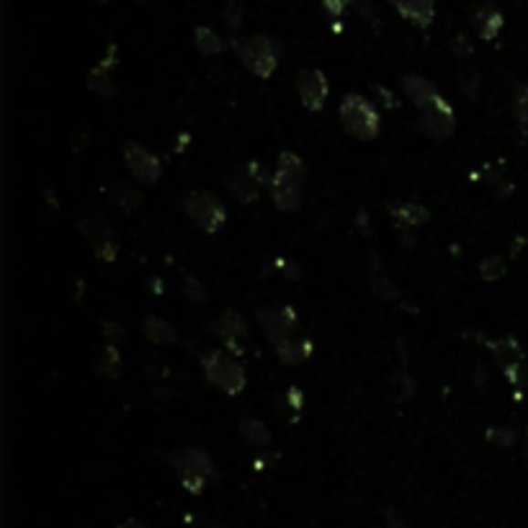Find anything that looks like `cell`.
Segmentation results:
<instances>
[{"label":"cell","mask_w":528,"mask_h":528,"mask_svg":"<svg viewBox=\"0 0 528 528\" xmlns=\"http://www.w3.org/2000/svg\"><path fill=\"white\" fill-rule=\"evenodd\" d=\"M372 289L376 297H382L386 301H397L400 300V291H397V286L392 284L389 279H386V273L379 269V266H374L372 273Z\"/></svg>","instance_id":"cell-27"},{"label":"cell","mask_w":528,"mask_h":528,"mask_svg":"<svg viewBox=\"0 0 528 528\" xmlns=\"http://www.w3.org/2000/svg\"><path fill=\"white\" fill-rule=\"evenodd\" d=\"M109 196H111V201H114L119 209H124V212H134V209L143 206V194L132 186V184H127V181H116L111 191H109Z\"/></svg>","instance_id":"cell-25"},{"label":"cell","mask_w":528,"mask_h":528,"mask_svg":"<svg viewBox=\"0 0 528 528\" xmlns=\"http://www.w3.org/2000/svg\"><path fill=\"white\" fill-rule=\"evenodd\" d=\"M451 49H454V55H459V58H471L470 37H467V34H457V37L451 39Z\"/></svg>","instance_id":"cell-35"},{"label":"cell","mask_w":528,"mask_h":528,"mask_svg":"<svg viewBox=\"0 0 528 528\" xmlns=\"http://www.w3.org/2000/svg\"><path fill=\"white\" fill-rule=\"evenodd\" d=\"M515 124L528 132V86H518L513 93Z\"/></svg>","instance_id":"cell-29"},{"label":"cell","mask_w":528,"mask_h":528,"mask_svg":"<svg viewBox=\"0 0 528 528\" xmlns=\"http://www.w3.org/2000/svg\"><path fill=\"white\" fill-rule=\"evenodd\" d=\"M199 358L204 379L212 386H216L219 392H225L227 397H238L248 386V374L235 361L232 354L216 351V348H206V351H201Z\"/></svg>","instance_id":"cell-4"},{"label":"cell","mask_w":528,"mask_h":528,"mask_svg":"<svg viewBox=\"0 0 528 528\" xmlns=\"http://www.w3.org/2000/svg\"><path fill=\"white\" fill-rule=\"evenodd\" d=\"M212 335H216L222 345L227 348V354L232 356H243L248 354V345H250V330H248V322L240 312L229 310V312H222L212 322Z\"/></svg>","instance_id":"cell-10"},{"label":"cell","mask_w":528,"mask_h":528,"mask_svg":"<svg viewBox=\"0 0 528 528\" xmlns=\"http://www.w3.org/2000/svg\"><path fill=\"white\" fill-rule=\"evenodd\" d=\"M526 436H528V426H526Z\"/></svg>","instance_id":"cell-43"},{"label":"cell","mask_w":528,"mask_h":528,"mask_svg":"<svg viewBox=\"0 0 528 528\" xmlns=\"http://www.w3.org/2000/svg\"><path fill=\"white\" fill-rule=\"evenodd\" d=\"M487 181H490V186H492V191L498 194L500 199H508L511 194H513V184L502 175L500 171H487Z\"/></svg>","instance_id":"cell-33"},{"label":"cell","mask_w":528,"mask_h":528,"mask_svg":"<svg viewBox=\"0 0 528 528\" xmlns=\"http://www.w3.org/2000/svg\"><path fill=\"white\" fill-rule=\"evenodd\" d=\"M354 3H356V0H322V8H325V14H328L333 21H338L348 8H354Z\"/></svg>","instance_id":"cell-34"},{"label":"cell","mask_w":528,"mask_h":528,"mask_svg":"<svg viewBox=\"0 0 528 528\" xmlns=\"http://www.w3.org/2000/svg\"><path fill=\"white\" fill-rule=\"evenodd\" d=\"M477 273L485 284H495L508 273V263L502 256H487L477 263Z\"/></svg>","instance_id":"cell-26"},{"label":"cell","mask_w":528,"mask_h":528,"mask_svg":"<svg viewBox=\"0 0 528 528\" xmlns=\"http://www.w3.org/2000/svg\"><path fill=\"white\" fill-rule=\"evenodd\" d=\"M80 232L86 235L88 245H90V250H93V256L99 258L100 263H114L116 258H119V250H121V245H119V238H116L114 227L99 215H86L80 216Z\"/></svg>","instance_id":"cell-9"},{"label":"cell","mask_w":528,"mask_h":528,"mask_svg":"<svg viewBox=\"0 0 528 528\" xmlns=\"http://www.w3.org/2000/svg\"><path fill=\"white\" fill-rule=\"evenodd\" d=\"M490 356L495 361L500 372L515 389H528V358L515 338H500V341L487 343Z\"/></svg>","instance_id":"cell-7"},{"label":"cell","mask_w":528,"mask_h":528,"mask_svg":"<svg viewBox=\"0 0 528 528\" xmlns=\"http://www.w3.org/2000/svg\"><path fill=\"white\" fill-rule=\"evenodd\" d=\"M184 212L188 219L206 235H215L227 222V209L212 191H191L184 199Z\"/></svg>","instance_id":"cell-6"},{"label":"cell","mask_w":528,"mask_h":528,"mask_svg":"<svg viewBox=\"0 0 528 528\" xmlns=\"http://www.w3.org/2000/svg\"><path fill=\"white\" fill-rule=\"evenodd\" d=\"M417 129L426 137H430V140H449L457 132V111H454V106L443 103V106H436V109L420 111Z\"/></svg>","instance_id":"cell-16"},{"label":"cell","mask_w":528,"mask_h":528,"mask_svg":"<svg viewBox=\"0 0 528 528\" xmlns=\"http://www.w3.org/2000/svg\"><path fill=\"white\" fill-rule=\"evenodd\" d=\"M521 454H523V459L528 461V436L523 438V443H521Z\"/></svg>","instance_id":"cell-39"},{"label":"cell","mask_w":528,"mask_h":528,"mask_svg":"<svg viewBox=\"0 0 528 528\" xmlns=\"http://www.w3.org/2000/svg\"><path fill=\"white\" fill-rule=\"evenodd\" d=\"M258 325L263 328V335L269 341H279L286 335H294V330L300 328V314L291 304H279V307H269V310H258Z\"/></svg>","instance_id":"cell-14"},{"label":"cell","mask_w":528,"mask_h":528,"mask_svg":"<svg viewBox=\"0 0 528 528\" xmlns=\"http://www.w3.org/2000/svg\"><path fill=\"white\" fill-rule=\"evenodd\" d=\"M386 212L395 219L405 245H415V229L426 227L430 222V209L420 201H392L386 204Z\"/></svg>","instance_id":"cell-12"},{"label":"cell","mask_w":528,"mask_h":528,"mask_svg":"<svg viewBox=\"0 0 528 528\" xmlns=\"http://www.w3.org/2000/svg\"><path fill=\"white\" fill-rule=\"evenodd\" d=\"M240 433H243V438L253 449L271 446V430H269V426L260 417H240Z\"/></svg>","instance_id":"cell-24"},{"label":"cell","mask_w":528,"mask_h":528,"mask_svg":"<svg viewBox=\"0 0 528 528\" xmlns=\"http://www.w3.org/2000/svg\"><path fill=\"white\" fill-rule=\"evenodd\" d=\"M96 372L106 379H119L124 374V358H121V351L114 343H106L96 354Z\"/></svg>","instance_id":"cell-22"},{"label":"cell","mask_w":528,"mask_h":528,"mask_svg":"<svg viewBox=\"0 0 528 528\" xmlns=\"http://www.w3.org/2000/svg\"><path fill=\"white\" fill-rule=\"evenodd\" d=\"M140 3H147V0H140Z\"/></svg>","instance_id":"cell-42"},{"label":"cell","mask_w":528,"mask_h":528,"mask_svg":"<svg viewBox=\"0 0 528 528\" xmlns=\"http://www.w3.org/2000/svg\"><path fill=\"white\" fill-rule=\"evenodd\" d=\"M459 88L464 90V96H467V99H477V96H480V72L461 70V78H459Z\"/></svg>","instance_id":"cell-31"},{"label":"cell","mask_w":528,"mask_h":528,"mask_svg":"<svg viewBox=\"0 0 528 528\" xmlns=\"http://www.w3.org/2000/svg\"><path fill=\"white\" fill-rule=\"evenodd\" d=\"M338 114H341L343 129L351 137H356L361 143H374L379 137V129H382L379 111H376L372 100L364 99L361 93H345Z\"/></svg>","instance_id":"cell-5"},{"label":"cell","mask_w":528,"mask_h":528,"mask_svg":"<svg viewBox=\"0 0 528 528\" xmlns=\"http://www.w3.org/2000/svg\"><path fill=\"white\" fill-rule=\"evenodd\" d=\"M294 86H297V96L307 111H322V106L330 96V83L325 72L320 68H304V70L297 72Z\"/></svg>","instance_id":"cell-13"},{"label":"cell","mask_w":528,"mask_h":528,"mask_svg":"<svg viewBox=\"0 0 528 528\" xmlns=\"http://www.w3.org/2000/svg\"><path fill=\"white\" fill-rule=\"evenodd\" d=\"M286 402L291 405V410H294V413H301V407H304V392L297 389V386H291V389L286 392Z\"/></svg>","instance_id":"cell-37"},{"label":"cell","mask_w":528,"mask_h":528,"mask_svg":"<svg viewBox=\"0 0 528 528\" xmlns=\"http://www.w3.org/2000/svg\"><path fill=\"white\" fill-rule=\"evenodd\" d=\"M276 269L284 273V276H289L291 281H297V279L301 276L300 266H297L294 260H284V258H281V260H276Z\"/></svg>","instance_id":"cell-36"},{"label":"cell","mask_w":528,"mask_h":528,"mask_svg":"<svg viewBox=\"0 0 528 528\" xmlns=\"http://www.w3.org/2000/svg\"><path fill=\"white\" fill-rule=\"evenodd\" d=\"M96 3H100V5H103V3H109V0H96Z\"/></svg>","instance_id":"cell-40"},{"label":"cell","mask_w":528,"mask_h":528,"mask_svg":"<svg viewBox=\"0 0 528 528\" xmlns=\"http://www.w3.org/2000/svg\"><path fill=\"white\" fill-rule=\"evenodd\" d=\"M165 461L175 470L184 490H188L191 495H201L206 482L215 477V461L196 446H178L165 457Z\"/></svg>","instance_id":"cell-3"},{"label":"cell","mask_w":528,"mask_h":528,"mask_svg":"<svg viewBox=\"0 0 528 528\" xmlns=\"http://www.w3.org/2000/svg\"><path fill=\"white\" fill-rule=\"evenodd\" d=\"M304 178H307V165L297 153L284 150L279 160H276V168H273L271 178V199L273 206L279 212H297L301 206V188H304Z\"/></svg>","instance_id":"cell-1"},{"label":"cell","mask_w":528,"mask_h":528,"mask_svg":"<svg viewBox=\"0 0 528 528\" xmlns=\"http://www.w3.org/2000/svg\"><path fill=\"white\" fill-rule=\"evenodd\" d=\"M181 291H184L186 300H191L194 304H204V301H206V289H204V284H201L194 273H186V276L181 279Z\"/></svg>","instance_id":"cell-30"},{"label":"cell","mask_w":528,"mask_h":528,"mask_svg":"<svg viewBox=\"0 0 528 528\" xmlns=\"http://www.w3.org/2000/svg\"><path fill=\"white\" fill-rule=\"evenodd\" d=\"M100 333H103L106 343H114V345H121V343L127 341V330L121 328L119 322H114V320H100Z\"/></svg>","instance_id":"cell-32"},{"label":"cell","mask_w":528,"mask_h":528,"mask_svg":"<svg viewBox=\"0 0 528 528\" xmlns=\"http://www.w3.org/2000/svg\"><path fill=\"white\" fill-rule=\"evenodd\" d=\"M402 90L417 106V111H426V109H436V106L449 103L441 96V90L433 86L430 80H426L423 75H402Z\"/></svg>","instance_id":"cell-17"},{"label":"cell","mask_w":528,"mask_h":528,"mask_svg":"<svg viewBox=\"0 0 528 528\" xmlns=\"http://www.w3.org/2000/svg\"><path fill=\"white\" fill-rule=\"evenodd\" d=\"M232 47H235V52H238V58H240L245 68L260 80H269L279 68L281 58H284L281 42H276L273 37H266V34H253V37L235 39Z\"/></svg>","instance_id":"cell-2"},{"label":"cell","mask_w":528,"mask_h":528,"mask_svg":"<svg viewBox=\"0 0 528 528\" xmlns=\"http://www.w3.org/2000/svg\"><path fill=\"white\" fill-rule=\"evenodd\" d=\"M222 18H225V26H227L229 34H235V31L240 29L245 18L243 0H227V3H225V11H222Z\"/></svg>","instance_id":"cell-28"},{"label":"cell","mask_w":528,"mask_h":528,"mask_svg":"<svg viewBox=\"0 0 528 528\" xmlns=\"http://www.w3.org/2000/svg\"><path fill=\"white\" fill-rule=\"evenodd\" d=\"M194 44H196L201 58H216V55H222L227 49L225 39L215 29H209V26H196L194 29Z\"/></svg>","instance_id":"cell-23"},{"label":"cell","mask_w":528,"mask_h":528,"mask_svg":"<svg viewBox=\"0 0 528 528\" xmlns=\"http://www.w3.org/2000/svg\"><path fill=\"white\" fill-rule=\"evenodd\" d=\"M75 528H88V526H75Z\"/></svg>","instance_id":"cell-41"},{"label":"cell","mask_w":528,"mask_h":528,"mask_svg":"<svg viewBox=\"0 0 528 528\" xmlns=\"http://www.w3.org/2000/svg\"><path fill=\"white\" fill-rule=\"evenodd\" d=\"M471 26H474V31L480 34V39L492 42L500 31H502V26H505V16L500 14L498 5H492V3H480V5L474 8V14H471Z\"/></svg>","instance_id":"cell-18"},{"label":"cell","mask_w":528,"mask_h":528,"mask_svg":"<svg viewBox=\"0 0 528 528\" xmlns=\"http://www.w3.org/2000/svg\"><path fill=\"white\" fill-rule=\"evenodd\" d=\"M143 333L147 341L153 343V345H165V348H171L178 343V333L173 328L168 320H163V317H157V314H147L143 317Z\"/></svg>","instance_id":"cell-21"},{"label":"cell","mask_w":528,"mask_h":528,"mask_svg":"<svg viewBox=\"0 0 528 528\" xmlns=\"http://www.w3.org/2000/svg\"><path fill=\"white\" fill-rule=\"evenodd\" d=\"M312 341L307 338H294V335H286V338H279L273 341V354L279 356V361L284 366H300L307 358L312 356Z\"/></svg>","instance_id":"cell-20"},{"label":"cell","mask_w":528,"mask_h":528,"mask_svg":"<svg viewBox=\"0 0 528 528\" xmlns=\"http://www.w3.org/2000/svg\"><path fill=\"white\" fill-rule=\"evenodd\" d=\"M273 168H269L260 160H250L248 165H240L227 175V188L232 196L243 204H256L263 188L271 186Z\"/></svg>","instance_id":"cell-8"},{"label":"cell","mask_w":528,"mask_h":528,"mask_svg":"<svg viewBox=\"0 0 528 528\" xmlns=\"http://www.w3.org/2000/svg\"><path fill=\"white\" fill-rule=\"evenodd\" d=\"M121 155H124V163H127L129 173H132V178H134L137 184L155 186L157 181H160L163 163H160V157H157L153 150H147V147L140 143H127L121 147Z\"/></svg>","instance_id":"cell-11"},{"label":"cell","mask_w":528,"mask_h":528,"mask_svg":"<svg viewBox=\"0 0 528 528\" xmlns=\"http://www.w3.org/2000/svg\"><path fill=\"white\" fill-rule=\"evenodd\" d=\"M116 65H119V47L109 44V49H106V55L99 59V65L90 68V72H88V88H90L100 100H111L116 96Z\"/></svg>","instance_id":"cell-15"},{"label":"cell","mask_w":528,"mask_h":528,"mask_svg":"<svg viewBox=\"0 0 528 528\" xmlns=\"http://www.w3.org/2000/svg\"><path fill=\"white\" fill-rule=\"evenodd\" d=\"M116 528H150V526H144L143 521H137V518H127V521H119V526Z\"/></svg>","instance_id":"cell-38"},{"label":"cell","mask_w":528,"mask_h":528,"mask_svg":"<svg viewBox=\"0 0 528 528\" xmlns=\"http://www.w3.org/2000/svg\"><path fill=\"white\" fill-rule=\"evenodd\" d=\"M395 11L417 29H428L436 18V0H389Z\"/></svg>","instance_id":"cell-19"}]
</instances>
